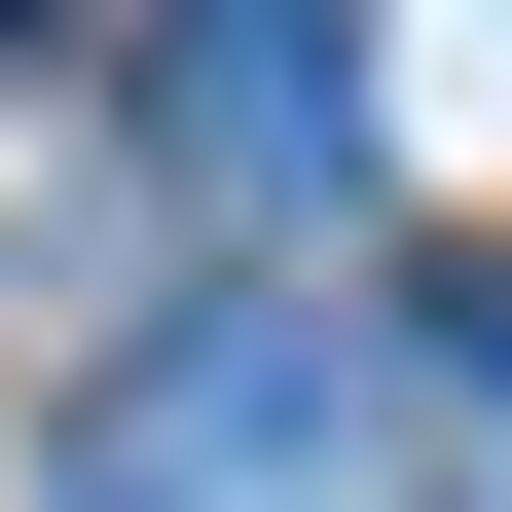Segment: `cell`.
<instances>
[{
    "mask_svg": "<svg viewBox=\"0 0 512 512\" xmlns=\"http://www.w3.org/2000/svg\"><path fill=\"white\" fill-rule=\"evenodd\" d=\"M147 110H183V183H366V37H293V0H220V37H147Z\"/></svg>",
    "mask_w": 512,
    "mask_h": 512,
    "instance_id": "obj_2",
    "label": "cell"
},
{
    "mask_svg": "<svg viewBox=\"0 0 512 512\" xmlns=\"http://www.w3.org/2000/svg\"><path fill=\"white\" fill-rule=\"evenodd\" d=\"M366 439H403V403H366L330 293H183V330L37 439V512H366Z\"/></svg>",
    "mask_w": 512,
    "mask_h": 512,
    "instance_id": "obj_1",
    "label": "cell"
}]
</instances>
